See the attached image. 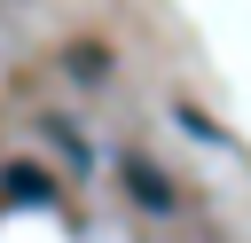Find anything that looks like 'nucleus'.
<instances>
[{
	"mask_svg": "<svg viewBox=\"0 0 251 243\" xmlns=\"http://www.w3.org/2000/svg\"><path fill=\"white\" fill-rule=\"evenodd\" d=\"M126 188H133L149 212H173V188H165V172H149L141 157H126Z\"/></svg>",
	"mask_w": 251,
	"mask_h": 243,
	"instance_id": "nucleus-1",
	"label": "nucleus"
},
{
	"mask_svg": "<svg viewBox=\"0 0 251 243\" xmlns=\"http://www.w3.org/2000/svg\"><path fill=\"white\" fill-rule=\"evenodd\" d=\"M0 188H8V196H24V204H47V196H55L31 165H8V172H0Z\"/></svg>",
	"mask_w": 251,
	"mask_h": 243,
	"instance_id": "nucleus-2",
	"label": "nucleus"
}]
</instances>
